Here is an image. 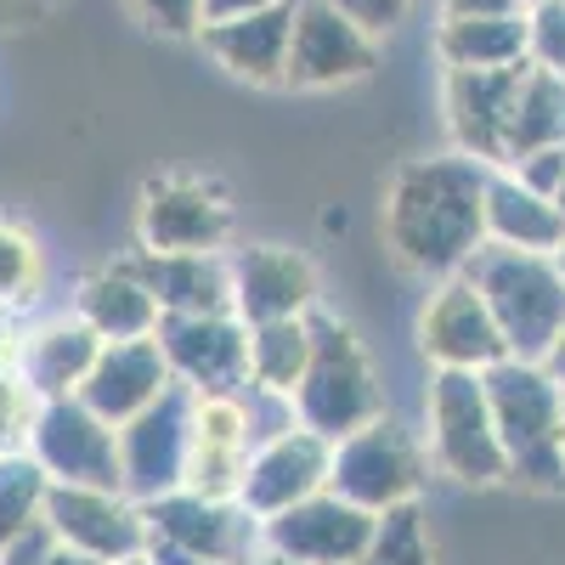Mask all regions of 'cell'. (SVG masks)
Here are the masks:
<instances>
[{
    "label": "cell",
    "mask_w": 565,
    "mask_h": 565,
    "mask_svg": "<svg viewBox=\"0 0 565 565\" xmlns=\"http://www.w3.org/2000/svg\"><path fill=\"white\" fill-rule=\"evenodd\" d=\"M487 175L492 164L458 148L396 170L385 193V244L407 271L452 277L487 244Z\"/></svg>",
    "instance_id": "1"
},
{
    "label": "cell",
    "mask_w": 565,
    "mask_h": 565,
    "mask_svg": "<svg viewBox=\"0 0 565 565\" xmlns=\"http://www.w3.org/2000/svg\"><path fill=\"white\" fill-rule=\"evenodd\" d=\"M481 380H487L492 424L509 458V481L559 492L565 487V385L543 362H526V356L492 362Z\"/></svg>",
    "instance_id": "2"
},
{
    "label": "cell",
    "mask_w": 565,
    "mask_h": 565,
    "mask_svg": "<svg viewBox=\"0 0 565 565\" xmlns=\"http://www.w3.org/2000/svg\"><path fill=\"white\" fill-rule=\"evenodd\" d=\"M463 277L487 295L509 356L543 362V351L554 345L559 322H565V277L554 266V255L537 249H503V244H481L463 260Z\"/></svg>",
    "instance_id": "3"
},
{
    "label": "cell",
    "mask_w": 565,
    "mask_h": 565,
    "mask_svg": "<svg viewBox=\"0 0 565 565\" xmlns=\"http://www.w3.org/2000/svg\"><path fill=\"white\" fill-rule=\"evenodd\" d=\"M385 413L380 380H373V362L356 340V328L340 317L311 311V362L295 385V418L306 430L340 441L362 424H373Z\"/></svg>",
    "instance_id": "4"
},
{
    "label": "cell",
    "mask_w": 565,
    "mask_h": 565,
    "mask_svg": "<svg viewBox=\"0 0 565 565\" xmlns=\"http://www.w3.org/2000/svg\"><path fill=\"white\" fill-rule=\"evenodd\" d=\"M141 514H148L153 565H244L266 548V521L238 498H204L193 487H175L141 503Z\"/></svg>",
    "instance_id": "5"
},
{
    "label": "cell",
    "mask_w": 565,
    "mask_h": 565,
    "mask_svg": "<svg viewBox=\"0 0 565 565\" xmlns=\"http://www.w3.org/2000/svg\"><path fill=\"white\" fill-rule=\"evenodd\" d=\"M424 424H430V463L452 481L492 487L509 481V458L492 424L487 380L469 367H436L424 391Z\"/></svg>",
    "instance_id": "6"
},
{
    "label": "cell",
    "mask_w": 565,
    "mask_h": 565,
    "mask_svg": "<svg viewBox=\"0 0 565 565\" xmlns=\"http://www.w3.org/2000/svg\"><path fill=\"white\" fill-rule=\"evenodd\" d=\"M424 469H430V447H418V436L407 430V424L380 413L373 424H362V430L334 441V458H328V492L385 514V509L418 498Z\"/></svg>",
    "instance_id": "7"
},
{
    "label": "cell",
    "mask_w": 565,
    "mask_h": 565,
    "mask_svg": "<svg viewBox=\"0 0 565 565\" xmlns=\"http://www.w3.org/2000/svg\"><path fill=\"white\" fill-rule=\"evenodd\" d=\"M23 447L40 458V469L57 487H119V424H108L97 407H85L79 396H52L40 402L29 418Z\"/></svg>",
    "instance_id": "8"
},
{
    "label": "cell",
    "mask_w": 565,
    "mask_h": 565,
    "mask_svg": "<svg viewBox=\"0 0 565 565\" xmlns=\"http://www.w3.org/2000/svg\"><path fill=\"white\" fill-rule=\"evenodd\" d=\"M153 340L193 396H238L249 391V322L238 311H164Z\"/></svg>",
    "instance_id": "9"
},
{
    "label": "cell",
    "mask_w": 565,
    "mask_h": 565,
    "mask_svg": "<svg viewBox=\"0 0 565 565\" xmlns=\"http://www.w3.org/2000/svg\"><path fill=\"white\" fill-rule=\"evenodd\" d=\"M193 458V391L170 385L153 407L119 424V476L136 503H153L186 481Z\"/></svg>",
    "instance_id": "10"
},
{
    "label": "cell",
    "mask_w": 565,
    "mask_h": 565,
    "mask_svg": "<svg viewBox=\"0 0 565 565\" xmlns=\"http://www.w3.org/2000/svg\"><path fill=\"white\" fill-rule=\"evenodd\" d=\"M136 244L159 249V255L226 249L232 244V199L215 181H199V175H159L141 186Z\"/></svg>",
    "instance_id": "11"
},
{
    "label": "cell",
    "mask_w": 565,
    "mask_h": 565,
    "mask_svg": "<svg viewBox=\"0 0 565 565\" xmlns=\"http://www.w3.org/2000/svg\"><path fill=\"white\" fill-rule=\"evenodd\" d=\"M418 351L430 356V367H469V373H487L492 362L509 356L487 295L463 271L436 277V295L418 311Z\"/></svg>",
    "instance_id": "12"
},
{
    "label": "cell",
    "mask_w": 565,
    "mask_h": 565,
    "mask_svg": "<svg viewBox=\"0 0 565 565\" xmlns=\"http://www.w3.org/2000/svg\"><path fill=\"white\" fill-rule=\"evenodd\" d=\"M373 532H380V514L340 498V492H311L295 509H282L266 521V548L289 554L300 565H356L373 548Z\"/></svg>",
    "instance_id": "13"
},
{
    "label": "cell",
    "mask_w": 565,
    "mask_h": 565,
    "mask_svg": "<svg viewBox=\"0 0 565 565\" xmlns=\"http://www.w3.org/2000/svg\"><path fill=\"white\" fill-rule=\"evenodd\" d=\"M45 526L57 532V543H68L79 554H97L108 565L148 554V514L119 487H57L52 481Z\"/></svg>",
    "instance_id": "14"
},
{
    "label": "cell",
    "mask_w": 565,
    "mask_h": 565,
    "mask_svg": "<svg viewBox=\"0 0 565 565\" xmlns=\"http://www.w3.org/2000/svg\"><path fill=\"white\" fill-rule=\"evenodd\" d=\"M373 57H380V40L362 23H351L340 7L295 0V40H289V74H282V85H300V90L351 85L373 68Z\"/></svg>",
    "instance_id": "15"
},
{
    "label": "cell",
    "mask_w": 565,
    "mask_h": 565,
    "mask_svg": "<svg viewBox=\"0 0 565 565\" xmlns=\"http://www.w3.org/2000/svg\"><path fill=\"white\" fill-rule=\"evenodd\" d=\"M328 458H334V441L306 430V424H289V430H277L271 441L249 447L238 503L249 514H260V521H271V514L295 509L300 498L328 487Z\"/></svg>",
    "instance_id": "16"
},
{
    "label": "cell",
    "mask_w": 565,
    "mask_h": 565,
    "mask_svg": "<svg viewBox=\"0 0 565 565\" xmlns=\"http://www.w3.org/2000/svg\"><path fill=\"white\" fill-rule=\"evenodd\" d=\"M521 74H526V63L447 68L441 103H447V130H452L458 153L481 159L492 170L509 159V119H514V97H521Z\"/></svg>",
    "instance_id": "17"
},
{
    "label": "cell",
    "mask_w": 565,
    "mask_h": 565,
    "mask_svg": "<svg viewBox=\"0 0 565 565\" xmlns=\"http://www.w3.org/2000/svg\"><path fill=\"white\" fill-rule=\"evenodd\" d=\"M232 311L244 322L271 317H311L317 311V266L289 244H249L232 249Z\"/></svg>",
    "instance_id": "18"
},
{
    "label": "cell",
    "mask_w": 565,
    "mask_h": 565,
    "mask_svg": "<svg viewBox=\"0 0 565 565\" xmlns=\"http://www.w3.org/2000/svg\"><path fill=\"white\" fill-rule=\"evenodd\" d=\"M199 40L232 79L282 85V74H289V40H295V0H271L260 12L204 23Z\"/></svg>",
    "instance_id": "19"
},
{
    "label": "cell",
    "mask_w": 565,
    "mask_h": 565,
    "mask_svg": "<svg viewBox=\"0 0 565 565\" xmlns=\"http://www.w3.org/2000/svg\"><path fill=\"white\" fill-rule=\"evenodd\" d=\"M170 385H175V373L153 334L148 340H103L97 362H90L85 385H79V402L97 407L108 424H125L141 407H153Z\"/></svg>",
    "instance_id": "20"
},
{
    "label": "cell",
    "mask_w": 565,
    "mask_h": 565,
    "mask_svg": "<svg viewBox=\"0 0 565 565\" xmlns=\"http://www.w3.org/2000/svg\"><path fill=\"white\" fill-rule=\"evenodd\" d=\"M97 351H103L97 328H90L79 311H63V317H45V322L23 328L18 351H12V367L23 373L34 402H52V396H79Z\"/></svg>",
    "instance_id": "21"
},
{
    "label": "cell",
    "mask_w": 565,
    "mask_h": 565,
    "mask_svg": "<svg viewBox=\"0 0 565 565\" xmlns=\"http://www.w3.org/2000/svg\"><path fill=\"white\" fill-rule=\"evenodd\" d=\"M249 407L238 396H193V458H186V481L204 498H238L244 458H249Z\"/></svg>",
    "instance_id": "22"
},
{
    "label": "cell",
    "mask_w": 565,
    "mask_h": 565,
    "mask_svg": "<svg viewBox=\"0 0 565 565\" xmlns=\"http://www.w3.org/2000/svg\"><path fill=\"white\" fill-rule=\"evenodd\" d=\"M159 311H232V266L221 249H186V255H159V249H136L125 260Z\"/></svg>",
    "instance_id": "23"
},
{
    "label": "cell",
    "mask_w": 565,
    "mask_h": 565,
    "mask_svg": "<svg viewBox=\"0 0 565 565\" xmlns=\"http://www.w3.org/2000/svg\"><path fill=\"white\" fill-rule=\"evenodd\" d=\"M487 244L554 255V249L565 244V215H559L554 199L532 193L521 175L498 164V170L487 175Z\"/></svg>",
    "instance_id": "24"
},
{
    "label": "cell",
    "mask_w": 565,
    "mask_h": 565,
    "mask_svg": "<svg viewBox=\"0 0 565 565\" xmlns=\"http://www.w3.org/2000/svg\"><path fill=\"white\" fill-rule=\"evenodd\" d=\"M74 311L97 328L103 340H148L159 328V300L148 295V282H141L125 260L90 271L79 289H74Z\"/></svg>",
    "instance_id": "25"
},
{
    "label": "cell",
    "mask_w": 565,
    "mask_h": 565,
    "mask_svg": "<svg viewBox=\"0 0 565 565\" xmlns=\"http://www.w3.org/2000/svg\"><path fill=\"white\" fill-rule=\"evenodd\" d=\"M436 57L447 68H509V63H526V12L441 18Z\"/></svg>",
    "instance_id": "26"
},
{
    "label": "cell",
    "mask_w": 565,
    "mask_h": 565,
    "mask_svg": "<svg viewBox=\"0 0 565 565\" xmlns=\"http://www.w3.org/2000/svg\"><path fill=\"white\" fill-rule=\"evenodd\" d=\"M565 141V74L554 68H537L526 57V74H521V97H514V119H509V159H526L537 148H559Z\"/></svg>",
    "instance_id": "27"
},
{
    "label": "cell",
    "mask_w": 565,
    "mask_h": 565,
    "mask_svg": "<svg viewBox=\"0 0 565 565\" xmlns=\"http://www.w3.org/2000/svg\"><path fill=\"white\" fill-rule=\"evenodd\" d=\"M306 362H311V317L249 322V385L295 396Z\"/></svg>",
    "instance_id": "28"
},
{
    "label": "cell",
    "mask_w": 565,
    "mask_h": 565,
    "mask_svg": "<svg viewBox=\"0 0 565 565\" xmlns=\"http://www.w3.org/2000/svg\"><path fill=\"white\" fill-rule=\"evenodd\" d=\"M45 498H52V476L40 469V458L29 447L0 452V543L45 521Z\"/></svg>",
    "instance_id": "29"
},
{
    "label": "cell",
    "mask_w": 565,
    "mask_h": 565,
    "mask_svg": "<svg viewBox=\"0 0 565 565\" xmlns=\"http://www.w3.org/2000/svg\"><path fill=\"white\" fill-rule=\"evenodd\" d=\"M40 277H45V266H40V244L29 238L23 226L0 221V311L29 306V300L40 295Z\"/></svg>",
    "instance_id": "30"
},
{
    "label": "cell",
    "mask_w": 565,
    "mask_h": 565,
    "mask_svg": "<svg viewBox=\"0 0 565 565\" xmlns=\"http://www.w3.org/2000/svg\"><path fill=\"white\" fill-rule=\"evenodd\" d=\"M367 554H373V559H385V565H436L418 498H413V503H396V509L380 514V532H373V548H367Z\"/></svg>",
    "instance_id": "31"
},
{
    "label": "cell",
    "mask_w": 565,
    "mask_h": 565,
    "mask_svg": "<svg viewBox=\"0 0 565 565\" xmlns=\"http://www.w3.org/2000/svg\"><path fill=\"white\" fill-rule=\"evenodd\" d=\"M526 57L537 68L565 74V0H537V7H526Z\"/></svg>",
    "instance_id": "32"
},
{
    "label": "cell",
    "mask_w": 565,
    "mask_h": 565,
    "mask_svg": "<svg viewBox=\"0 0 565 565\" xmlns=\"http://www.w3.org/2000/svg\"><path fill=\"white\" fill-rule=\"evenodd\" d=\"M34 407H40V402H34V391L23 385V373H18L12 362H0V452L23 447Z\"/></svg>",
    "instance_id": "33"
},
{
    "label": "cell",
    "mask_w": 565,
    "mask_h": 565,
    "mask_svg": "<svg viewBox=\"0 0 565 565\" xmlns=\"http://www.w3.org/2000/svg\"><path fill=\"white\" fill-rule=\"evenodd\" d=\"M130 12L148 23V29L175 34V40H186V34L204 29V0H130Z\"/></svg>",
    "instance_id": "34"
},
{
    "label": "cell",
    "mask_w": 565,
    "mask_h": 565,
    "mask_svg": "<svg viewBox=\"0 0 565 565\" xmlns=\"http://www.w3.org/2000/svg\"><path fill=\"white\" fill-rule=\"evenodd\" d=\"M503 170H514V175L532 186V193L554 199V193H559V181H565V141H559V148H537V153L514 159V164H503Z\"/></svg>",
    "instance_id": "35"
},
{
    "label": "cell",
    "mask_w": 565,
    "mask_h": 565,
    "mask_svg": "<svg viewBox=\"0 0 565 565\" xmlns=\"http://www.w3.org/2000/svg\"><path fill=\"white\" fill-rule=\"evenodd\" d=\"M328 7H340L351 23H362L373 40H380V34H391V29L407 18L413 0H328Z\"/></svg>",
    "instance_id": "36"
},
{
    "label": "cell",
    "mask_w": 565,
    "mask_h": 565,
    "mask_svg": "<svg viewBox=\"0 0 565 565\" xmlns=\"http://www.w3.org/2000/svg\"><path fill=\"white\" fill-rule=\"evenodd\" d=\"M52 548H57V532L45 526V521H34L12 543H0V565H45V554H52Z\"/></svg>",
    "instance_id": "37"
},
{
    "label": "cell",
    "mask_w": 565,
    "mask_h": 565,
    "mask_svg": "<svg viewBox=\"0 0 565 565\" xmlns=\"http://www.w3.org/2000/svg\"><path fill=\"white\" fill-rule=\"evenodd\" d=\"M498 12H526L521 0H441V18H498Z\"/></svg>",
    "instance_id": "38"
},
{
    "label": "cell",
    "mask_w": 565,
    "mask_h": 565,
    "mask_svg": "<svg viewBox=\"0 0 565 565\" xmlns=\"http://www.w3.org/2000/svg\"><path fill=\"white\" fill-rule=\"evenodd\" d=\"M52 0H0V29H18V23H29V18H40Z\"/></svg>",
    "instance_id": "39"
},
{
    "label": "cell",
    "mask_w": 565,
    "mask_h": 565,
    "mask_svg": "<svg viewBox=\"0 0 565 565\" xmlns=\"http://www.w3.org/2000/svg\"><path fill=\"white\" fill-rule=\"evenodd\" d=\"M271 0H204V23H221V18H238V12H260Z\"/></svg>",
    "instance_id": "40"
},
{
    "label": "cell",
    "mask_w": 565,
    "mask_h": 565,
    "mask_svg": "<svg viewBox=\"0 0 565 565\" xmlns=\"http://www.w3.org/2000/svg\"><path fill=\"white\" fill-rule=\"evenodd\" d=\"M45 565H108V559H97V554H79V548H68V543H57L52 554H45Z\"/></svg>",
    "instance_id": "41"
},
{
    "label": "cell",
    "mask_w": 565,
    "mask_h": 565,
    "mask_svg": "<svg viewBox=\"0 0 565 565\" xmlns=\"http://www.w3.org/2000/svg\"><path fill=\"white\" fill-rule=\"evenodd\" d=\"M543 367H548V373H554V380L565 385V322H559V334H554V345L543 351Z\"/></svg>",
    "instance_id": "42"
},
{
    "label": "cell",
    "mask_w": 565,
    "mask_h": 565,
    "mask_svg": "<svg viewBox=\"0 0 565 565\" xmlns=\"http://www.w3.org/2000/svg\"><path fill=\"white\" fill-rule=\"evenodd\" d=\"M244 565H300V559H289V554H277V548H260V554H249Z\"/></svg>",
    "instance_id": "43"
},
{
    "label": "cell",
    "mask_w": 565,
    "mask_h": 565,
    "mask_svg": "<svg viewBox=\"0 0 565 565\" xmlns=\"http://www.w3.org/2000/svg\"><path fill=\"white\" fill-rule=\"evenodd\" d=\"M554 266H559V277H565V244H559V249H554Z\"/></svg>",
    "instance_id": "44"
},
{
    "label": "cell",
    "mask_w": 565,
    "mask_h": 565,
    "mask_svg": "<svg viewBox=\"0 0 565 565\" xmlns=\"http://www.w3.org/2000/svg\"><path fill=\"white\" fill-rule=\"evenodd\" d=\"M119 565H153V559H148V554H136V559H119Z\"/></svg>",
    "instance_id": "45"
},
{
    "label": "cell",
    "mask_w": 565,
    "mask_h": 565,
    "mask_svg": "<svg viewBox=\"0 0 565 565\" xmlns=\"http://www.w3.org/2000/svg\"><path fill=\"white\" fill-rule=\"evenodd\" d=\"M554 204H559V215H565V181H559V193H554Z\"/></svg>",
    "instance_id": "46"
},
{
    "label": "cell",
    "mask_w": 565,
    "mask_h": 565,
    "mask_svg": "<svg viewBox=\"0 0 565 565\" xmlns=\"http://www.w3.org/2000/svg\"><path fill=\"white\" fill-rule=\"evenodd\" d=\"M356 565H385V559H373V554H367V559H356Z\"/></svg>",
    "instance_id": "47"
},
{
    "label": "cell",
    "mask_w": 565,
    "mask_h": 565,
    "mask_svg": "<svg viewBox=\"0 0 565 565\" xmlns=\"http://www.w3.org/2000/svg\"><path fill=\"white\" fill-rule=\"evenodd\" d=\"M521 7H537V0H521Z\"/></svg>",
    "instance_id": "48"
}]
</instances>
